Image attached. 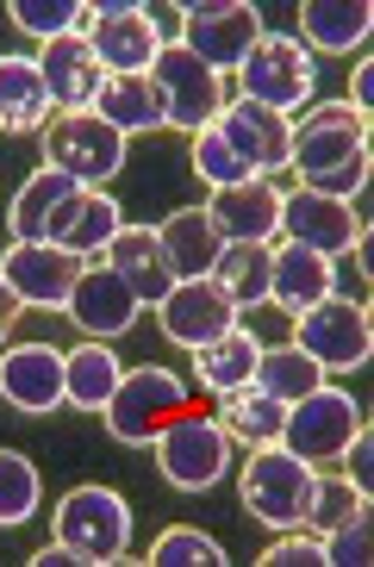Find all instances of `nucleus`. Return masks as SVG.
<instances>
[{
	"label": "nucleus",
	"mask_w": 374,
	"mask_h": 567,
	"mask_svg": "<svg viewBox=\"0 0 374 567\" xmlns=\"http://www.w3.org/2000/svg\"><path fill=\"white\" fill-rule=\"evenodd\" d=\"M374 7L368 0H300V44L312 56H350L368 51Z\"/></svg>",
	"instance_id": "b1692460"
},
{
	"label": "nucleus",
	"mask_w": 374,
	"mask_h": 567,
	"mask_svg": "<svg viewBox=\"0 0 374 567\" xmlns=\"http://www.w3.org/2000/svg\"><path fill=\"white\" fill-rule=\"evenodd\" d=\"M281 244H300L312 256H343L368 244V225L350 200H331V194H312V187H281Z\"/></svg>",
	"instance_id": "ddd939ff"
},
{
	"label": "nucleus",
	"mask_w": 374,
	"mask_h": 567,
	"mask_svg": "<svg viewBox=\"0 0 374 567\" xmlns=\"http://www.w3.org/2000/svg\"><path fill=\"white\" fill-rule=\"evenodd\" d=\"M38 505H44V474H38V462L19 450H0V530L32 524Z\"/></svg>",
	"instance_id": "72a5a7b5"
},
{
	"label": "nucleus",
	"mask_w": 374,
	"mask_h": 567,
	"mask_svg": "<svg viewBox=\"0 0 374 567\" xmlns=\"http://www.w3.org/2000/svg\"><path fill=\"white\" fill-rule=\"evenodd\" d=\"M262 567H324V549L312 530H281V543L262 549Z\"/></svg>",
	"instance_id": "a19ab883"
},
{
	"label": "nucleus",
	"mask_w": 374,
	"mask_h": 567,
	"mask_svg": "<svg viewBox=\"0 0 374 567\" xmlns=\"http://www.w3.org/2000/svg\"><path fill=\"white\" fill-rule=\"evenodd\" d=\"M87 113L101 118V125H113L125 144H132V137L163 132V94H156L150 75H106Z\"/></svg>",
	"instance_id": "c85d7f7f"
},
{
	"label": "nucleus",
	"mask_w": 374,
	"mask_h": 567,
	"mask_svg": "<svg viewBox=\"0 0 374 567\" xmlns=\"http://www.w3.org/2000/svg\"><path fill=\"white\" fill-rule=\"evenodd\" d=\"M32 567H82V561H75L63 543H44V549H32Z\"/></svg>",
	"instance_id": "a18cd8bd"
},
{
	"label": "nucleus",
	"mask_w": 374,
	"mask_h": 567,
	"mask_svg": "<svg viewBox=\"0 0 374 567\" xmlns=\"http://www.w3.org/2000/svg\"><path fill=\"white\" fill-rule=\"evenodd\" d=\"M150 312H156V331L169 337L175 350H187V355L206 350V343L225 337L231 324H243V312L231 306V293H225L212 275H206V281H175Z\"/></svg>",
	"instance_id": "4468645a"
},
{
	"label": "nucleus",
	"mask_w": 374,
	"mask_h": 567,
	"mask_svg": "<svg viewBox=\"0 0 374 567\" xmlns=\"http://www.w3.org/2000/svg\"><path fill=\"white\" fill-rule=\"evenodd\" d=\"M368 417H362V400L350 393V386H312L307 400L288 405V424H281V443H288L293 455H307L312 467L319 462H337L343 443L362 431Z\"/></svg>",
	"instance_id": "f8f14e48"
},
{
	"label": "nucleus",
	"mask_w": 374,
	"mask_h": 567,
	"mask_svg": "<svg viewBox=\"0 0 374 567\" xmlns=\"http://www.w3.org/2000/svg\"><path fill=\"white\" fill-rule=\"evenodd\" d=\"M82 38L94 44L106 75H150V63L163 56V19L144 0H87Z\"/></svg>",
	"instance_id": "423d86ee"
},
{
	"label": "nucleus",
	"mask_w": 374,
	"mask_h": 567,
	"mask_svg": "<svg viewBox=\"0 0 374 567\" xmlns=\"http://www.w3.org/2000/svg\"><path fill=\"white\" fill-rule=\"evenodd\" d=\"M374 505L362 499L356 512L343 517L337 530H324L319 536V549H324V567H368L374 561Z\"/></svg>",
	"instance_id": "4c0bfd02"
},
{
	"label": "nucleus",
	"mask_w": 374,
	"mask_h": 567,
	"mask_svg": "<svg viewBox=\"0 0 374 567\" xmlns=\"http://www.w3.org/2000/svg\"><path fill=\"white\" fill-rule=\"evenodd\" d=\"M150 455H156V474H163L175 493H194V499H206V493L231 474V436H225L219 417L200 412V405H187L175 424H163Z\"/></svg>",
	"instance_id": "39448f33"
},
{
	"label": "nucleus",
	"mask_w": 374,
	"mask_h": 567,
	"mask_svg": "<svg viewBox=\"0 0 374 567\" xmlns=\"http://www.w3.org/2000/svg\"><path fill=\"white\" fill-rule=\"evenodd\" d=\"M331 293H343L337 262H331V256H312V250H300V244H281V237H274L269 306H281L288 318H300V312H312L319 300H331Z\"/></svg>",
	"instance_id": "412c9836"
},
{
	"label": "nucleus",
	"mask_w": 374,
	"mask_h": 567,
	"mask_svg": "<svg viewBox=\"0 0 374 567\" xmlns=\"http://www.w3.org/2000/svg\"><path fill=\"white\" fill-rule=\"evenodd\" d=\"M343 101H350V113L368 118V106H374V63H368V51L356 56V69H350V94H343Z\"/></svg>",
	"instance_id": "37998d69"
},
{
	"label": "nucleus",
	"mask_w": 374,
	"mask_h": 567,
	"mask_svg": "<svg viewBox=\"0 0 374 567\" xmlns=\"http://www.w3.org/2000/svg\"><path fill=\"white\" fill-rule=\"evenodd\" d=\"M225 132V144L250 163L256 182H274V175H288V156H293V118L269 113V106L256 101H225V113L212 118Z\"/></svg>",
	"instance_id": "a211bd4d"
},
{
	"label": "nucleus",
	"mask_w": 374,
	"mask_h": 567,
	"mask_svg": "<svg viewBox=\"0 0 374 567\" xmlns=\"http://www.w3.org/2000/svg\"><path fill=\"white\" fill-rule=\"evenodd\" d=\"M120 374H125L120 350H113V343H101V337H82L75 350H63V405H69V412L101 417V405L113 400Z\"/></svg>",
	"instance_id": "cd10ccee"
},
{
	"label": "nucleus",
	"mask_w": 374,
	"mask_h": 567,
	"mask_svg": "<svg viewBox=\"0 0 374 567\" xmlns=\"http://www.w3.org/2000/svg\"><path fill=\"white\" fill-rule=\"evenodd\" d=\"M120 225H125L120 200H113L106 187H87L82 206H75V218H69V231H63V250H69V256H82V262H101L106 244L120 237Z\"/></svg>",
	"instance_id": "2f4dec72"
},
{
	"label": "nucleus",
	"mask_w": 374,
	"mask_h": 567,
	"mask_svg": "<svg viewBox=\"0 0 374 567\" xmlns=\"http://www.w3.org/2000/svg\"><path fill=\"white\" fill-rule=\"evenodd\" d=\"M238 101H256L281 118H300L319 101V56L293 32H262L238 69Z\"/></svg>",
	"instance_id": "7ed1b4c3"
},
{
	"label": "nucleus",
	"mask_w": 374,
	"mask_h": 567,
	"mask_svg": "<svg viewBox=\"0 0 374 567\" xmlns=\"http://www.w3.org/2000/svg\"><path fill=\"white\" fill-rule=\"evenodd\" d=\"M51 536L63 543L82 567H113L132 555V536H137V517H132V499L120 486H69L63 499L51 505Z\"/></svg>",
	"instance_id": "f257e3e1"
},
{
	"label": "nucleus",
	"mask_w": 374,
	"mask_h": 567,
	"mask_svg": "<svg viewBox=\"0 0 374 567\" xmlns=\"http://www.w3.org/2000/svg\"><path fill=\"white\" fill-rule=\"evenodd\" d=\"M38 69H44V87H51L56 113H87L106 82L101 56H94V44L82 32L56 38V44H38Z\"/></svg>",
	"instance_id": "4be33fe9"
},
{
	"label": "nucleus",
	"mask_w": 374,
	"mask_h": 567,
	"mask_svg": "<svg viewBox=\"0 0 374 567\" xmlns=\"http://www.w3.org/2000/svg\"><path fill=\"white\" fill-rule=\"evenodd\" d=\"M150 82H156V94H163V125L169 132H206L212 118L225 113V75H212V69L200 63V56L187 51V44H163V56L150 63Z\"/></svg>",
	"instance_id": "9b49d317"
},
{
	"label": "nucleus",
	"mask_w": 374,
	"mask_h": 567,
	"mask_svg": "<svg viewBox=\"0 0 374 567\" xmlns=\"http://www.w3.org/2000/svg\"><path fill=\"white\" fill-rule=\"evenodd\" d=\"M82 194H87L82 182H69V175L38 163L32 175H25V187L13 194V206H7V237H13V244H63Z\"/></svg>",
	"instance_id": "f3484780"
},
{
	"label": "nucleus",
	"mask_w": 374,
	"mask_h": 567,
	"mask_svg": "<svg viewBox=\"0 0 374 567\" xmlns=\"http://www.w3.org/2000/svg\"><path fill=\"white\" fill-rule=\"evenodd\" d=\"M7 19L38 44H56L87 25V0H7Z\"/></svg>",
	"instance_id": "f704fd0d"
},
{
	"label": "nucleus",
	"mask_w": 374,
	"mask_h": 567,
	"mask_svg": "<svg viewBox=\"0 0 374 567\" xmlns=\"http://www.w3.org/2000/svg\"><path fill=\"white\" fill-rule=\"evenodd\" d=\"M368 151V118L350 113V101H312L307 113L293 118V156H288V175L293 187H312L319 175L343 168L350 156Z\"/></svg>",
	"instance_id": "6e6552de"
},
{
	"label": "nucleus",
	"mask_w": 374,
	"mask_h": 567,
	"mask_svg": "<svg viewBox=\"0 0 374 567\" xmlns=\"http://www.w3.org/2000/svg\"><path fill=\"white\" fill-rule=\"evenodd\" d=\"M101 262L113 268L125 287H132L137 306H156V300L175 287V268H169V256H163V237H156V225H120V237L106 244Z\"/></svg>",
	"instance_id": "393cba45"
},
{
	"label": "nucleus",
	"mask_w": 374,
	"mask_h": 567,
	"mask_svg": "<svg viewBox=\"0 0 374 567\" xmlns=\"http://www.w3.org/2000/svg\"><path fill=\"white\" fill-rule=\"evenodd\" d=\"M269 268H274V244H225L212 281L231 293V306H238L243 318H250L256 306H269Z\"/></svg>",
	"instance_id": "7c9ffc66"
},
{
	"label": "nucleus",
	"mask_w": 374,
	"mask_h": 567,
	"mask_svg": "<svg viewBox=\"0 0 374 567\" xmlns=\"http://www.w3.org/2000/svg\"><path fill=\"white\" fill-rule=\"evenodd\" d=\"M19 312H25V306H19V293H13L7 281H0V350L13 343V324H19Z\"/></svg>",
	"instance_id": "c03bdc74"
},
{
	"label": "nucleus",
	"mask_w": 374,
	"mask_h": 567,
	"mask_svg": "<svg viewBox=\"0 0 374 567\" xmlns=\"http://www.w3.org/2000/svg\"><path fill=\"white\" fill-rule=\"evenodd\" d=\"M187 405H200L194 381H181V374L163 368V362H144V368H125L120 374V386H113V400L101 405V417H106V436H113V443L150 450L156 436H163V424H175Z\"/></svg>",
	"instance_id": "f03ea898"
},
{
	"label": "nucleus",
	"mask_w": 374,
	"mask_h": 567,
	"mask_svg": "<svg viewBox=\"0 0 374 567\" xmlns=\"http://www.w3.org/2000/svg\"><path fill=\"white\" fill-rule=\"evenodd\" d=\"M231 555H225L219 536H206L200 524H169V530L150 543V567H225Z\"/></svg>",
	"instance_id": "e433bc0d"
},
{
	"label": "nucleus",
	"mask_w": 374,
	"mask_h": 567,
	"mask_svg": "<svg viewBox=\"0 0 374 567\" xmlns=\"http://www.w3.org/2000/svg\"><path fill=\"white\" fill-rule=\"evenodd\" d=\"M187 163H194V175H200V187H243V182H256L250 175V163H243L231 144H225V132L219 125H206V132H194L187 137Z\"/></svg>",
	"instance_id": "c9c22d12"
},
{
	"label": "nucleus",
	"mask_w": 374,
	"mask_h": 567,
	"mask_svg": "<svg viewBox=\"0 0 374 567\" xmlns=\"http://www.w3.org/2000/svg\"><path fill=\"white\" fill-rule=\"evenodd\" d=\"M343 462H350V467H343V481L356 486V493H374V431H368V424L343 443Z\"/></svg>",
	"instance_id": "79ce46f5"
},
{
	"label": "nucleus",
	"mask_w": 374,
	"mask_h": 567,
	"mask_svg": "<svg viewBox=\"0 0 374 567\" xmlns=\"http://www.w3.org/2000/svg\"><path fill=\"white\" fill-rule=\"evenodd\" d=\"M82 256H69L63 244H7L0 250V281L19 293V306L32 312H69V293L82 281Z\"/></svg>",
	"instance_id": "2eb2a0df"
},
{
	"label": "nucleus",
	"mask_w": 374,
	"mask_h": 567,
	"mask_svg": "<svg viewBox=\"0 0 374 567\" xmlns=\"http://www.w3.org/2000/svg\"><path fill=\"white\" fill-rule=\"evenodd\" d=\"M312 481H319V467L307 455H293L288 443H269V450H243L238 499L262 530H300L307 524Z\"/></svg>",
	"instance_id": "20e7f679"
},
{
	"label": "nucleus",
	"mask_w": 374,
	"mask_h": 567,
	"mask_svg": "<svg viewBox=\"0 0 374 567\" xmlns=\"http://www.w3.org/2000/svg\"><path fill=\"white\" fill-rule=\"evenodd\" d=\"M0 405L19 417H51L63 412V350L56 343H7L0 350Z\"/></svg>",
	"instance_id": "dca6fc26"
},
{
	"label": "nucleus",
	"mask_w": 374,
	"mask_h": 567,
	"mask_svg": "<svg viewBox=\"0 0 374 567\" xmlns=\"http://www.w3.org/2000/svg\"><path fill=\"white\" fill-rule=\"evenodd\" d=\"M156 237H163V256H169L175 281H206L225 256V237L212 231L206 206H175V213L156 225Z\"/></svg>",
	"instance_id": "bb28decb"
},
{
	"label": "nucleus",
	"mask_w": 374,
	"mask_h": 567,
	"mask_svg": "<svg viewBox=\"0 0 374 567\" xmlns=\"http://www.w3.org/2000/svg\"><path fill=\"white\" fill-rule=\"evenodd\" d=\"M368 499V493H356V486L343 481V474H319L312 481V499H307V524L300 530H312V536H324V530H337L343 517L356 512V505Z\"/></svg>",
	"instance_id": "58836bf2"
},
{
	"label": "nucleus",
	"mask_w": 374,
	"mask_h": 567,
	"mask_svg": "<svg viewBox=\"0 0 374 567\" xmlns=\"http://www.w3.org/2000/svg\"><path fill=\"white\" fill-rule=\"evenodd\" d=\"M206 218L225 244H274L281 237V187L274 182H243V187H212Z\"/></svg>",
	"instance_id": "aec40b11"
},
{
	"label": "nucleus",
	"mask_w": 374,
	"mask_h": 567,
	"mask_svg": "<svg viewBox=\"0 0 374 567\" xmlns=\"http://www.w3.org/2000/svg\"><path fill=\"white\" fill-rule=\"evenodd\" d=\"M219 431L238 443V450H269V443H281V424H288V405L274 400V393H262V386H238V393H225L219 400Z\"/></svg>",
	"instance_id": "c756f323"
},
{
	"label": "nucleus",
	"mask_w": 374,
	"mask_h": 567,
	"mask_svg": "<svg viewBox=\"0 0 374 567\" xmlns=\"http://www.w3.org/2000/svg\"><path fill=\"white\" fill-rule=\"evenodd\" d=\"M368 175H374V151H362V156H350L343 168L319 175V182H312V194H331V200H350V206H356L362 187H368Z\"/></svg>",
	"instance_id": "ea45409f"
},
{
	"label": "nucleus",
	"mask_w": 374,
	"mask_h": 567,
	"mask_svg": "<svg viewBox=\"0 0 374 567\" xmlns=\"http://www.w3.org/2000/svg\"><path fill=\"white\" fill-rule=\"evenodd\" d=\"M38 144H44V168H56V175H69V182H82V187L120 182L125 151H132V144H125L113 125H101L94 113H56Z\"/></svg>",
	"instance_id": "1a4fd4ad"
},
{
	"label": "nucleus",
	"mask_w": 374,
	"mask_h": 567,
	"mask_svg": "<svg viewBox=\"0 0 374 567\" xmlns=\"http://www.w3.org/2000/svg\"><path fill=\"white\" fill-rule=\"evenodd\" d=\"M175 19H181V38H175V44H187L212 75H238L250 44L269 32L250 0H187Z\"/></svg>",
	"instance_id": "9d476101"
},
{
	"label": "nucleus",
	"mask_w": 374,
	"mask_h": 567,
	"mask_svg": "<svg viewBox=\"0 0 374 567\" xmlns=\"http://www.w3.org/2000/svg\"><path fill=\"white\" fill-rule=\"evenodd\" d=\"M56 118V101L44 87L38 56L7 51L0 56V132L7 137H44V125Z\"/></svg>",
	"instance_id": "5701e85b"
},
{
	"label": "nucleus",
	"mask_w": 374,
	"mask_h": 567,
	"mask_svg": "<svg viewBox=\"0 0 374 567\" xmlns=\"http://www.w3.org/2000/svg\"><path fill=\"white\" fill-rule=\"evenodd\" d=\"M331 374H324L319 362H312L307 350H293V343H262V362H256V386L262 393H274L281 405H293V400H307L312 386H324Z\"/></svg>",
	"instance_id": "473e14b6"
},
{
	"label": "nucleus",
	"mask_w": 374,
	"mask_h": 567,
	"mask_svg": "<svg viewBox=\"0 0 374 567\" xmlns=\"http://www.w3.org/2000/svg\"><path fill=\"white\" fill-rule=\"evenodd\" d=\"M69 324L82 337H101V343H113V337H125L144 318V306H137V293L113 275L106 262H87L82 281H75V293H69Z\"/></svg>",
	"instance_id": "6ab92c4d"
},
{
	"label": "nucleus",
	"mask_w": 374,
	"mask_h": 567,
	"mask_svg": "<svg viewBox=\"0 0 374 567\" xmlns=\"http://www.w3.org/2000/svg\"><path fill=\"white\" fill-rule=\"evenodd\" d=\"M293 350H307L324 374H356L374 355V324H368V300L331 293L312 312L293 318Z\"/></svg>",
	"instance_id": "0eeeda50"
},
{
	"label": "nucleus",
	"mask_w": 374,
	"mask_h": 567,
	"mask_svg": "<svg viewBox=\"0 0 374 567\" xmlns=\"http://www.w3.org/2000/svg\"><path fill=\"white\" fill-rule=\"evenodd\" d=\"M256 362H262V337L250 324H231L225 337H212L206 350H194V393L206 400H225L238 386L256 381Z\"/></svg>",
	"instance_id": "a878e982"
}]
</instances>
